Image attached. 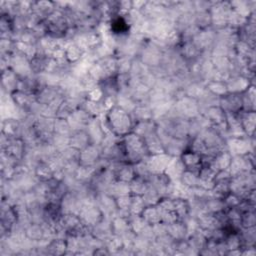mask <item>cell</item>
I'll return each instance as SVG.
<instances>
[{"label":"cell","mask_w":256,"mask_h":256,"mask_svg":"<svg viewBox=\"0 0 256 256\" xmlns=\"http://www.w3.org/2000/svg\"><path fill=\"white\" fill-rule=\"evenodd\" d=\"M102 123L106 134L111 133L118 138L132 132L134 120L131 113L115 105L102 117Z\"/></svg>","instance_id":"6da1fadb"},{"label":"cell","mask_w":256,"mask_h":256,"mask_svg":"<svg viewBox=\"0 0 256 256\" xmlns=\"http://www.w3.org/2000/svg\"><path fill=\"white\" fill-rule=\"evenodd\" d=\"M120 139L125 150L126 162L134 165L150 156L144 139L134 132H130Z\"/></svg>","instance_id":"7a4b0ae2"},{"label":"cell","mask_w":256,"mask_h":256,"mask_svg":"<svg viewBox=\"0 0 256 256\" xmlns=\"http://www.w3.org/2000/svg\"><path fill=\"white\" fill-rule=\"evenodd\" d=\"M102 159V147L100 144L90 143L79 152V164L83 166H95Z\"/></svg>","instance_id":"3957f363"},{"label":"cell","mask_w":256,"mask_h":256,"mask_svg":"<svg viewBox=\"0 0 256 256\" xmlns=\"http://www.w3.org/2000/svg\"><path fill=\"white\" fill-rule=\"evenodd\" d=\"M171 156L167 153H161L156 155H150L146 158V163L148 169L151 174H158L165 172L170 160Z\"/></svg>","instance_id":"277c9868"},{"label":"cell","mask_w":256,"mask_h":256,"mask_svg":"<svg viewBox=\"0 0 256 256\" xmlns=\"http://www.w3.org/2000/svg\"><path fill=\"white\" fill-rule=\"evenodd\" d=\"M185 169L193 172H197L200 170L202 166V156L198 153L186 148L182 154L179 156Z\"/></svg>","instance_id":"5b68a950"},{"label":"cell","mask_w":256,"mask_h":256,"mask_svg":"<svg viewBox=\"0 0 256 256\" xmlns=\"http://www.w3.org/2000/svg\"><path fill=\"white\" fill-rule=\"evenodd\" d=\"M90 143H92L90 136L86 129H80L73 131L68 140V146L76 149L77 151L83 150L85 147H87Z\"/></svg>","instance_id":"8992f818"},{"label":"cell","mask_w":256,"mask_h":256,"mask_svg":"<svg viewBox=\"0 0 256 256\" xmlns=\"http://www.w3.org/2000/svg\"><path fill=\"white\" fill-rule=\"evenodd\" d=\"M34 177L38 182H47L54 177V171L47 161L40 160L34 166Z\"/></svg>","instance_id":"52a82bcc"},{"label":"cell","mask_w":256,"mask_h":256,"mask_svg":"<svg viewBox=\"0 0 256 256\" xmlns=\"http://www.w3.org/2000/svg\"><path fill=\"white\" fill-rule=\"evenodd\" d=\"M185 167L180 159V157H172L166 170L165 174L172 180V181H179L182 173L185 171Z\"/></svg>","instance_id":"ba28073f"},{"label":"cell","mask_w":256,"mask_h":256,"mask_svg":"<svg viewBox=\"0 0 256 256\" xmlns=\"http://www.w3.org/2000/svg\"><path fill=\"white\" fill-rule=\"evenodd\" d=\"M144 221L149 225H154L161 222V213L157 205H147L140 213Z\"/></svg>","instance_id":"9c48e42d"},{"label":"cell","mask_w":256,"mask_h":256,"mask_svg":"<svg viewBox=\"0 0 256 256\" xmlns=\"http://www.w3.org/2000/svg\"><path fill=\"white\" fill-rule=\"evenodd\" d=\"M205 89L209 93H211L212 95H214L218 98H220L228 93L226 82H221V81H217L214 79H210L205 82Z\"/></svg>","instance_id":"30bf717a"},{"label":"cell","mask_w":256,"mask_h":256,"mask_svg":"<svg viewBox=\"0 0 256 256\" xmlns=\"http://www.w3.org/2000/svg\"><path fill=\"white\" fill-rule=\"evenodd\" d=\"M148 186H149V182L146 178L136 175L129 182L130 194H132V195H141L142 196L145 193Z\"/></svg>","instance_id":"8fae6325"},{"label":"cell","mask_w":256,"mask_h":256,"mask_svg":"<svg viewBox=\"0 0 256 256\" xmlns=\"http://www.w3.org/2000/svg\"><path fill=\"white\" fill-rule=\"evenodd\" d=\"M178 182L181 183L184 187H186L188 189H193V188L199 187L200 180H199V176H198L197 172L185 170L182 173Z\"/></svg>","instance_id":"7c38bea8"},{"label":"cell","mask_w":256,"mask_h":256,"mask_svg":"<svg viewBox=\"0 0 256 256\" xmlns=\"http://www.w3.org/2000/svg\"><path fill=\"white\" fill-rule=\"evenodd\" d=\"M146 206L144 199L141 195H132L131 194V204H130V213L131 214H139L142 212L144 207Z\"/></svg>","instance_id":"4fadbf2b"}]
</instances>
